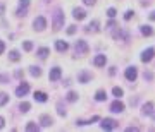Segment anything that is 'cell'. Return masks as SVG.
Wrapping results in <instances>:
<instances>
[{
  "label": "cell",
  "mask_w": 155,
  "mask_h": 132,
  "mask_svg": "<svg viewBox=\"0 0 155 132\" xmlns=\"http://www.w3.org/2000/svg\"><path fill=\"white\" fill-rule=\"evenodd\" d=\"M74 50H76V55H84V53H88V43L84 41V39H78L76 45H74Z\"/></svg>",
  "instance_id": "obj_1"
},
{
  "label": "cell",
  "mask_w": 155,
  "mask_h": 132,
  "mask_svg": "<svg viewBox=\"0 0 155 132\" xmlns=\"http://www.w3.org/2000/svg\"><path fill=\"white\" fill-rule=\"evenodd\" d=\"M62 26H64V14H62V10H55L54 12V29L59 31Z\"/></svg>",
  "instance_id": "obj_2"
},
{
  "label": "cell",
  "mask_w": 155,
  "mask_h": 132,
  "mask_svg": "<svg viewBox=\"0 0 155 132\" xmlns=\"http://www.w3.org/2000/svg\"><path fill=\"white\" fill-rule=\"evenodd\" d=\"M100 125H102V129H103V131H114V129H117V125H119V124H117L114 118H103Z\"/></svg>",
  "instance_id": "obj_3"
},
{
  "label": "cell",
  "mask_w": 155,
  "mask_h": 132,
  "mask_svg": "<svg viewBox=\"0 0 155 132\" xmlns=\"http://www.w3.org/2000/svg\"><path fill=\"white\" fill-rule=\"evenodd\" d=\"M33 26H35V29H38V31H43V29L47 28V19L43 17V16H38V17L33 21Z\"/></svg>",
  "instance_id": "obj_4"
},
{
  "label": "cell",
  "mask_w": 155,
  "mask_h": 132,
  "mask_svg": "<svg viewBox=\"0 0 155 132\" xmlns=\"http://www.w3.org/2000/svg\"><path fill=\"white\" fill-rule=\"evenodd\" d=\"M124 75H126V79H128V81L135 82L136 77H138V70H136V67H128V69H126V72H124Z\"/></svg>",
  "instance_id": "obj_5"
},
{
  "label": "cell",
  "mask_w": 155,
  "mask_h": 132,
  "mask_svg": "<svg viewBox=\"0 0 155 132\" xmlns=\"http://www.w3.org/2000/svg\"><path fill=\"white\" fill-rule=\"evenodd\" d=\"M28 91H29V84L28 82H21L17 86V89H16V94L17 96H24V94H28Z\"/></svg>",
  "instance_id": "obj_6"
},
{
  "label": "cell",
  "mask_w": 155,
  "mask_h": 132,
  "mask_svg": "<svg viewBox=\"0 0 155 132\" xmlns=\"http://www.w3.org/2000/svg\"><path fill=\"white\" fill-rule=\"evenodd\" d=\"M154 48H147L143 53H141V62H150L152 58H154Z\"/></svg>",
  "instance_id": "obj_7"
},
{
  "label": "cell",
  "mask_w": 155,
  "mask_h": 132,
  "mask_svg": "<svg viewBox=\"0 0 155 132\" xmlns=\"http://www.w3.org/2000/svg\"><path fill=\"white\" fill-rule=\"evenodd\" d=\"M110 110H112V112H114V113H121V112H122V110H124V103L117 100V101H114V103L110 105Z\"/></svg>",
  "instance_id": "obj_8"
},
{
  "label": "cell",
  "mask_w": 155,
  "mask_h": 132,
  "mask_svg": "<svg viewBox=\"0 0 155 132\" xmlns=\"http://www.w3.org/2000/svg\"><path fill=\"white\" fill-rule=\"evenodd\" d=\"M60 75H62L60 69H59V67H54V69L50 70V75H48V77H50V81H59V79H60Z\"/></svg>",
  "instance_id": "obj_9"
},
{
  "label": "cell",
  "mask_w": 155,
  "mask_h": 132,
  "mask_svg": "<svg viewBox=\"0 0 155 132\" xmlns=\"http://www.w3.org/2000/svg\"><path fill=\"white\" fill-rule=\"evenodd\" d=\"M73 16H74V19H78V21H83V19L86 17V12H84V9H74V10H73Z\"/></svg>",
  "instance_id": "obj_10"
},
{
  "label": "cell",
  "mask_w": 155,
  "mask_h": 132,
  "mask_svg": "<svg viewBox=\"0 0 155 132\" xmlns=\"http://www.w3.org/2000/svg\"><path fill=\"white\" fill-rule=\"evenodd\" d=\"M105 62H107V57L105 55H97L95 58H93V64H95L97 67H103Z\"/></svg>",
  "instance_id": "obj_11"
},
{
  "label": "cell",
  "mask_w": 155,
  "mask_h": 132,
  "mask_svg": "<svg viewBox=\"0 0 155 132\" xmlns=\"http://www.w3.org/2000/svg\"><path fill=\"white\" fill-rule=\"evenodd\" d=\"M90 79H91V74H90V72H86V70H83V72H79V74H78V81H79V82H88Z\"/></svg>",
  "instance_id": "obj_12"
},
{
  "label": "cell",
  "mask_w": 155,
  "mask_h": 132,
  "mask_svg": "<svg viewBox=\"0 0 155 132\" xmlns=\"http://www.w3.org/2000/svg\"><path fill=\"white\" fill-rule=\"evenodd\" d=\"M55 48H57L59 52L62 53V52H67V48H69V45H67L66 41H62V39H59V41H55Z\"/></svg>",
  "instance_id": "obj_13"
},
{
  "label": "cell",
  "mask_w": 155,
  "mask_h": 132,
  "mask_svg": "<svg viewBox=\"0 0 155 132\" xmlns=\"http://www.w3.org/2000/svg\"><path fill=\"white\" fill-rule=\"evenodd\" d=\"M40 124H41V127H50V125H52V118H50L48 115H43V117L40 118Z\"/></svg>",
  "instance_id": "obj_14"
},
{
  "label": "cell",
  "mask_w": 155,
  "mask_h": 132,
  "mask_svg": "<svg viewBox=\"0 0 155 132\" xmlns=\"http://www.w3.org/2000/svg\"><path fill=\"white\" fill-rule=\"evenodd\" d=\"M152 112H154V105L152 103H145L143 108H141V113L143 115H152Z\"/></svg>",
  "instance_id": "obj_15"
},
{
  "label": "cell",
  "mask_w": 155,
  "mask_h": 132,
  "mask_svg": "<svg viewBox=\"0 0 155 132\" xmlns=\"http://www.w3.org/2000/svg\"><path fill=\"white\" fill-rule=\"evenodd\" d=\"M98 120H100V117L95 115V117H91L90 120H78L76 124H78V125H88V124H93V122H98Z\"/></svg>",
  "instance_id": "obj_16"
},
{
  "label": "cell",
  "mask_w": 155,
  "mask_h": 132,
  "mask_svg": "<svg viewBox=\"0 0 155 132\" xmlns=\"http://www.w3.org/2000/svg\"><path fill=\"white\" fill-rule=\"evenodd\" d=\"M35 100L40 101V103H45V101H47V94L43 93V91H36V93H35Z\"/></svg>",
  "instance_id": "obj_17"
},
{
  "label": "cell",
  "mask_w": 155,
  "mask_h": 132,
  "mask_svg": "<svg viewBox=\"0 0 155 132\" xmlns=\"http://www.w3.org/2000/svg\"><path fill=\"white\" fill-rule=\"evenodd\" d=\"M141 33H143L145 36H152V35H154V29H152L150 26H141Z\"/></svg>",
  "instance_id": "obj_18"
},
{
  "label": "cell",
  "mask_w": 155,
  "mask_h": 132,
  "mask_svg": "<svg viewBox=\"0 0 155 132\" xmlns=\"http://www.w3.org/2000/svg\"><path fill=\"white\" fill-rule=\"evenodd\" d=\"M29 108H31V105H29L28 101H22V103H21V105H19V110H21V112H22V113L29 112Z\"/></svg>",
  "instance_id": "obj_19"
},
{
  "label": "cell",
  "mask_w": 155,
  "mask_h": 132,
  "mask_svg": "<svg viewBox=\"0 0 155 132\" xmlns=\"http://www.w3.org/2000/svg\"><path fill=\"white\" fill-rule=\"evenodd\" d=\"M105 98H107V93H105V91H102V89L97 91V94H95V100H97V101H103Z\"/></svg>",
  "instance_id": "obj_20"
},
{
  "label": "cell",
  "mask_w": 155,
  "mask_h": 132,
  "mask_svg": "<svg viewBox=\"0 0 155 132\" xmlns=\"http://www.w3.org/2000/svg\"><path fill=\"white\" fill-rule=\"evenodd\" d=\"M26 131H28V132H35V131H38V125H36L35 122H28V125H26Z\"/></svg>",
  "instance_id": "obj_21"
},
{
  "label": "cell",
  "mask_w": 155,
  "mask_h": 132,
  "mask_svg": "<svg viewBox=\"0 0 155 132\" xmlns=\"http://www.w3.org/2000/svg\"><path fill=\"white\" fill-rule=\"evenodd\" d=\"M48 53H50V50H48V48H40V50H38V57H40V58H47Z\"/></svg>",
  "instance_id": "obj_22"
},
{
  "label": "cell",
  "mask_w": 155,
  "mask_h": 132,
  "mask_svg": "<svg viewBox=\"0 0 155 132\" xmlns=\"http://www.w3.org/2000/svg\"><path fill=\"white\" fill-rule=\"evenodd\" d=\"M29 72H31L33 77H40V75H41V69H40V67H31V70H29Z\"/></svg>",
  "instance_id": "obj_23"
},
{
  "label": "cell",
  "mask_w": 155,
  "mask_h": 132,
  "mask_svg": "<svg viewBox=\"0 0 155 132\" xmlns=\"http://www.w3.org/2000/svg\"><path fill=\"white\" fill-rule=\"evenodd\" d=\"M9 58H10L12 62H17V60H19V58H21V57H19V53H17L16 50H12V52L9 53Z\"/></svg>",
  "instance_id": "obj_24"
},
{
  "label": "cell",
  "mask_w": 155,
  "mask_h": 132,
  "mask_svg": "<svg viewBox=\"0 0 155 132\" xmlns=\"http://www.w3.org/2000/svg\"><path fill=\"white\" fill-rule=\"evenodd\" d=\"M86 31H98V21H93V22L86 28Z\"/></svg>",
  "instance_id": "obj_25"
},
{
  "label": "cell",
  "mask_w": 155,
  "mask_h": 132,
  "mask_svg": "<svg viewBox=\"0 0 155 132\" xmlns=\"http://www.w3.org/2000/svg\"><path fill=\"white\" fill-rule=\"evenodd\" d=\"M66 98H67V101H71V103H73V101H76V100H78V94H76V93H73V91H69Z\"/></svg>",
  "instance_id": "obj_26"
},
{
  "label": "cell",
  "mask_w": 155,
  "mask_h": 132,
  "mask_svg": "<svg viewBox=\"0 0 155 132\" xmlns=\"http://www.w3.org/2000/svg\"><path fill=\"white\" fill-rule=\"evenodd\" d=\"M22 48H24L26 52H31V50H33V43H31V41H24V43H22Z\"/></svg>",
  "instance_id": "obj_27"
},
{
  "label": "cell",
  "mask_w": 155,
  "mask_h": 132,
  "mask_svg": "<svg viewBox=\"0 0 155 132\" xmlns=\"http://www.w3.org/2000/svg\"><path fill=\"white\" fill-rule=\"evenodd\" d=\"M7 100H9V96L5 93H0V106H3L5 103H7Z\"/></svg>",
  "instance_id": "obj_28"
},
{
  "label": "cell",
  "mask_w": 155,
  "mask_h": 132,
  "mask_svg": "<svg viewBox=\"0 0 155 132\" xmlns=\"http://www.w3.org/2000/svg\"><path fill=\"white\" fill-rule=\"evenodd\" d=\"M112 94H114V96H117V98H121V96L124 94V91H122L121 88H114V89H112Z\"/></svg>",
  "instance_id": "obj_29"
},
{
  "label": "cell",
  "mask_w": 155,
  "mask_h": 132,
  "mask_svg": "<svg viewBox=\"0 0 155 132\" xmlns=\"http://www.w3.org/2000/svg\"><path fill=\"white\" fill-rule=\"evenodd\" d=\"M19 17H24L26 14H28V10H26V7H21V9H17V12H16Z\"/></svg>",
  "instance_id": "obj_30"
},
{
  "label": "cell",
  "mask_w": 155,
  "mask_h": 132,
  "mask_svg": "<svg viewBox=\"0 0 155 132\" xmlns=\"http://www.w3.org/2000/svg\"><path fill=\"white\" fill-rule=\"evenodd\" d=\"M116 14H117V12H116V9H114V7H110V9L107 10V16H109L110 19H114V17H116Z\"/></svg>",
  "instance_id": "obj_31"
},
{
  "label": "cell",
  "mask_w": 155,
  "mask_h": 132,
  "mask_svg": "<svg viewBox=\"0 0 155 132\" xmlns=\"http://www.w3.org/2000/svg\"><path fill=\"white\" fill-rule=\"evenodd\" d=\"M57 113L60 115V117H64L66 115V110H64V106H62V103H59L57 105Z\"/></svg>",
  "instance_id": "obj_32"
},
{
  "label": "cell",
  "mask_w": 155,
  "mask_h": 132,
  "mask_svg": "<svg viewBox=\"0 0 155 132\" xmlns=\"http://www.w3.org/2000/svg\"><path fill=\"white\" fill-rule=\"evenodd\" d=\"M133 16H135V12H133V10H128V12L124 14V19H126V21H129V19L133 17Z\"/></svg>",
  "instance_id": "obj_33"
},
{
  "label": "cell",
  "mask_w": 155,
  "mask_h": 132,
  "mask_svg": "<svg viewBox=\"0 0 155 132\" xmlns=\"http://www.w3.org/2000/svg\"><path fill=\"white\" fill-rule=\"evenodd\" d=\"M76 33V26H69L67 28V35H74Z\"/></svg>",
  "instance_id": "obj_34"
},
{
  "label": "cell",
  "mask_w": 155,
  "mask_h": 132,
  "mask_svg": "<svg viewBox=\"0 0 155 132\" xmlns=\"http://www.w3.org/2000/svg\"><path fill=\"white\" fill-rule=\"evenodd\" d=\"M19 3H21V7H28L29 5V0H19Z\"/></svg>",
  "instance_id": "obj_35"
},
{
  "label": "cell",
  "mask_w": 155,
  "mask_h": 132,
  "mask_svg": "<svg viewBox=\"0 0 155 132\" xmlns=\"http://www.w3.org/2000/svg\"><path fill=\"white\" fill-rule=\"evenodd\" d=\"M83 2H84V5H95L97 0H83Z\"/></svg>",
  "instance_id": "obj_36"
},
{
  "label": "cell",
  "mask_w": 155,
  "mask_h": 132,
  "mask_svg": "<svg viewBox=\"0 0 155 132\" xmlns=\"http://www.w3.org/2000/svg\"><path fill=\"white\" fill-rule=\"evenodd\" d=\"M3 50H5V43L0 41V53H3Z\"/></svg>",
  "instance_id": "obj_37"
},
{
  "label": "cell",
  "mask_w": 155,
  "mask_h": 132,
  "mask_svg": "<svg viewBox=\"0 0 155 132\" xmlns=\"http://www.w3.org/2000/svg\"><path fill=\"white\" fill-rule=\"evenodd\" d=\"M126 131H128V132H136V131H138V127H128Z\"/></svg>",
  "instance_id": "obj_38"
},
{
  "label": "cell",
  "mask_w": 155,
  "mask_h": 132,
  "mask_svg": "<svg viewBox=\"0 0 155 132\" xmlns=\"http://www.w3.org/2000/svg\"><path fill=\"white\" fill-rule=\"evenodd\" d=\"M3 124H5V120H3V117H0V129H3Z\"/></svg>",
  "instance_id": "obj_39"
},
{
  "label": "cell",
  "mask_w": 155,
  "mask_h": 132,
  "mask_svg": "<svg viewBox=\"0 0 155 132\" xmlns=\"http://www.w3.org/2000/svg\"><path fill=\"white\" fill-rule=\"evenodd\" d=\"M145 79H152V74L150 72H145Z\"/></svg>",
  "instance_id": "obj_40"
},
{
  "label": "cell",
  "mask_w": 155,
  "mask_h": 132,
  "mask_svg": "<svg viewBox=\"0 0 155 132\" xmlns=\"http://www.w3.org/2000/svg\"><path fill=\"white\" fill-rule=\"evenodd\" d=\"M3 10H5V7H3V5H2V3H0V16H2V14H3Z\"/></svg>",
  "instance_id": "obj_41"
},
{
  "label": "cell",
  "mask_w": 155,
  "mask_h": 132,
  "mask_svg": "<svg viewBox=\"0 0 155 132\" xmlns=\"http://www.w3.org/2000/svg\"><path fill=\"white\" fill-rule=\"evenodd\" d=\"M150 19H152V21H155V12H152V14H150Z\"/></svg>",
  "instance_id": "obj_42"
}]
</instances>
